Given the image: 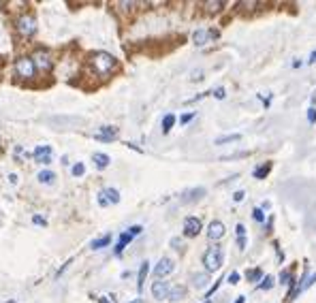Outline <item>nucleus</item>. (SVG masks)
<instances>
[{
    "mask_svg": "<svg viewBox=\"0 0 316 303\" xmlns=\"http://www.w3.org/2000/svg\"><path fill=\"white\" fill-rule=\"evenodd\" d=\"M90 62H92V69L96 71V75H107L113 71V67H116V58L111 54H105V52H96L90 58Z\"/></svg>",
    "mask_w": 316,
    "mask_h": 303,
    "instance_id": "nucleus-1",
    "label": "nucleus"
},
{
    "mask_svg": "<svg viewBox=\"0 0 316 303\" xmlns=\"http://www.w3.org/2000/svg\"><path fill=\"white\" fill-rule=\"evenodd\" d=\"M222 261H225V254H222V248L220 246H210L205 250V254H203V265H205V269L207 271H218L220 267H222Z\"/></svg>",
    "mask_w": 316,
    "mask_h": 303,
    "instance_id": "nucleus-2",
    "label": "nucleus"
},
{
    "mask_svg": "<svg viewBox=\"0 0 316 303\" xmlns=\"http://www.w3.org/2000/svg\"><path fill=\"white\" fill-rule=\"evenodd\" d=\"M15 28L17 32L21 34V37H34V32H37V19H34V15H28V13H24V15H19L17 21H15Z\"/></svg>",
    "mask_w": 316,
    "mask_h": 303,
    "instance_id": "nucleus-3",
    "label": "nucleus"
},
{
    "mask_svg": "<svg viewBox=\"0 0 316 303\" xmlns=\"http://www.w3.org/2000/svg\"><path fill=\"white\" fill-rule=\"evenodd\" d=\"M15 73L21 77V79H32L37 75V67H34V62L30 58H19L15 62Z\"/></svg>",
    "mask_w": 316,
    "mask_h": 303,
    "instance_id": "nucleus-4",
    "label": "nucleus"
},
{
    "mask_svg": "<svg viewBox=\"0 0 316 303\" xmlns=\"http://www.w3.org/2000/svg\"><path fill=\"white\" fill-rule=\"evenodd\" d=\"M173 269H175V263L171 261V258L164 256V258H160V261H158V265L154 267V276H156V278H164V276H169V273L173 271Z\"/></svg>",
    "mask_w": 316,
    "mask_h": 303,
    "instance_id": "nucleus-5",
    "label": "nucleus"
},
{
    "mask_svg": "<svg viewBox=\"0 0 316 303\" xmlns=\"http://www.w3.org/2000/svg\"><path fill=\"white\" fill-rule=\"evenodd\" d=\"M52 158H54L52 146H39V148H34V160H37V162L49 164V162H52Z\"/></svg>",
    "mask_w": 316,
    "mask_h": 303,
    "instance_id": "nucleus-6",
    "label": "nucleus"
},
{
    "mask_svg": "<svg viewBox=\"0 0 316 303\" xmlns=\"http://www.w3.org/2000/svg\"><path fill=\"white\" fill-rule=\"evenodd\" d=\"M201 233V220L195 218V216H188L184 220V235L186 237H197Z\"/></svg>",
    "mask_w": 316,
    "mask_h": 303,
    "instance_id": "nucleus-7",
    "label": "nucleus"
},
{
    "mask_svg": "<svg viewBox=\"0 0 316 303\" xmlns=\"http://www.w3.org/2000/svg\"><path fill=\"white\" fill-rule=\"evenodd\" d=\"M169 291H171V284L164 282V280H158V282L152 284V295H154V299H158V301L167 299L169 297Z\"/></svg>",
    "mask_w": 316,
    "mask_h": 303,
    "instance_id": "nucleus-8",
    "label": "nucleus"
},
{
    "mask_svg": "<svg viewBox=\"0 0 316 303\" xmlns=\"http://www.w3.org/2000/svg\"><path fill=\"white\" fill-rule=\"evenodd\" d=\"M34 67H39L41 71H49L52 69V56H49L47 52H43V49H39V52H34Z\"/></svg>",
    "mask_w": 316,
    "mask_h": 303,
    "instance_id": "nucleus-9",
    "label": "nucleus"
},
{
    "mask_svg": "<svg viewBox=\"0 0 316 303\" xmlns=\"http://www.w3.org/2000/svg\"><path fill=\"white\" fill-rule=\"evenodd\" d=\"M225 233H227V228H225V225H222L220 220H214V222H210V227H207V237H210L212 241L222 239Z\"/></svg>",
    "mask_w": 316,
    "mask_h": 303,
    "instance_id": "nucleus-10",
    "label": "nucleus"
},
{
    "mask_svg": "<svg viewBox=\"0 0 316 303\" xmlns=\"http://www.w3.org/2000/svg\"><path fill=\"white\" fill-rule=\"evenodd\" d=\"M116 135H118V128H116V126H103L94 137H96L98 141H105V143H107V141H113V139H116Z\"/></svg>",
    "mask_w": 316,
    "mask_h": 303,
    "instance_id": "nucleus-11",
    "label": "nucleus"
},
{
    "mask_svg": "<svg viewBox=\"0 0 316 303\" xmlns=\"http://www.w3.org/2000/svg\"><path fill=\"white\" fill-rule=\"evenodd\" d=\"M212 37H216V32H210V30H205V28H199V30L192 34V41H195V45L201 47V45H205Z\"/></svg>",
    "mask_w": 316,
    "mask_h": 303,
    "instance_id": "nucleus-12",
    "label": "nucleus"
},
{
    "mask_svg": "<svg viewBox=\"0 0 316 303\" xmlns=\"http://www.w3.org/2000/svg\"><path fill=\"white\" fill-rule=\"evenodd\" d=\"M205 194V188H192V190H186L182 194V203H195V201L203 199Z\"/></svg>",
    "mask_w": 316,
    "mask_h": 303,
    "instance_id": "nucleus-13",
    "label": "nucleus"
},
{
    "mask_svg": "<svg viewBox=\"0 0 316 303\" xmlns=\"http://www.w3.org/2000/svg\"><path fill=\"white\" fill-rule=\"evenodd\" d=\"M316 282V273H306V278H304V282L301 284H297V288H295V297L299 293H304V291H308L312 284Z\"/></svg>",
    "mask_w": 316,
    "mask_h": 303,
    "instance_id": "nucleus-14",
    "label": "nucleus"
},
{
    "mask_svg": "<svg viewBox=\"0 0 316 303\" xmlns=\"http://www.w3.org/2000/svg\"><path fill=\"white\" fill-rule=\"evenodd\" d=\"M133 241V235L128 233V230H124V233L120 235V239H118V246H116V254H122L124 252V248L128 246V243Z\"/></svg>",
    "mask_w": 316,
    "mask_h": 303,
    "instance_id": "nucleus-15",
    "label": "nucleus"
},
{
    "mask_svg": "<svg viewBox=\"0 0 316 303\" xmlns=\"http://www.w3.org/2000/svg\"><path fill=\"white\" fill-rule=\"evenodd\" d=\"M100 197H103L107 203H120V192L116 188H105L100 192Z\"/></svg>",
    "mask_w": 316,
    "mask_h": 303,
    "instance_id": "nucleus-16",
    "label": "nucleus"
},
{
    "mask_svg": "<svg viewBox=\"0 0 316 303\" xmlns=\"http://www.w3.org/2000/svg\"><path fill=\"white\" fill-rule=\"evenodd\" d=\"M148 271H150V263L146 261V263H141V267H139V276H137V288L141 291L143 288V282H146V278H148Z\"/></svg>",
    "mask_w": 316,
    "mask_h": 303,
    "instance_id": "nucleus-17",
    "label": "nucleus"
},
{
    "mask_svg": "<svg viewBox=\"0 0 316 303\" xmlns=\"http://www.w3.org/2000/svg\"><path fill=\"white\" fill-rule=\"evenodd\" d=\"M111 243V235H103V237H98V239H94L90 243V248L92 250H103L105 246H109Z\"/></svg>",
    "mask_w": 316,
    "mask_h": 303,
    "instance_id": "nucleus-18",
    "label": "nucleus"
},
{
    "mask_svg": "<svg viewBox=\"0 0 316 303\" xmlns=\"http://www.w3.org/2000/svg\"><path fill=\"white\" fill-rule=\"evenodd\" d=\"M92 160H94V164H96L98 169L109 167V156H107V154H100V152H96V154L92 156Z\"/></svg>",
    "mask_w": 316,
    "mask_h": 303,
    "instance_id": "nucleus-19",
    "label": "nucleus"
},
{
    "mask_svg": "<svg viewBox=\"0 0 316 303\" xmlns=\"http://www.w3.org/2000/svg\"><path fill=\"white\" fill-rule=\"evenodd\" d=\"M192 284L197 288H203L210 284V276H207V273H195V276H192Z\"/></svg>",
    "mask_w": 316,
    "mask_h": 303,
    "instance_id": "nucleus-20",
    "label": "nucleus"
},
{
    "mask_svg": "<svg viewBox=\"0 0 316 303\" xmlns=\"http://www.w3.org/2000/svg\"><path fill=\"white\" fill-rule=\"evenodd\" d=\"M173 124H175V115H173V113H167V115L162 118V133L167 135L171 128H173Z\"/></svg>",
    "mask_w": 316,
    "mask_h": 303,
    "instance_id": "nucleus-21",
    "label": "nucleus"
},
{
    "mask_svg": "<svg viewBox=\"0 0 316 303\" xmlns=\"http://www.w3.org/2000/svg\"><path fill=\"white\" fill-rule=\"evenodd\" d=\"M184 288L182 286H171V291H169V297L167 299H171V301H179V299H184Z\"/></svg>",
    "mask_w": 316,
    "mask_h": 303,
    "instance_id": "nucleus-22",
    "label": "nucleus"
},
{
    "mask_svg": "<svg viewBox=\"0 0 316 303\" xmlns=\"http://www.w3.org/2000/svg\"><path fill=\"white\" fill-rule=\"evenodd\" d=\"M241 139V135H225V137H218V139L216 141H214V143H216V146H225V143H231V141H239Z\"/></svg>",
    "mask_w": 316,
    "mask_h": 303,
    "instance_id": "nucleus-23",
    "label": "nucleus"
},
{
    "mask_svg": "<svg viewBox=\"0 0 316 303\" xmlns=\"http://www.w3.org/2000/svg\"><path fill=\"white\" fill-rule=\"evenodd\" d=\"M54 179H56V175H54V171H41L39 173V182L41 184H54Z\"/></svg>",
    "mask_w": 316,
    "mask_h": 303,
    "instance_id": "nucleus-24",
    "label": "nucleus"
},
{
    "mask_svg": "<svg viewBox=\"0 0 316 303\" xmlns=\"http://www.w3.org/2000/svg\"><path fill=\"white\" fill-rule=\"evenodd\" d=\"M271 171V162H267V164H261V167H256L254 169V177L256 179H265V175Z\"/></svg>",
    "mask_w": 316,
    "mask_h": 303,
    "instance_id": "nucleus-25",
    "label": "nucleus"
},
{
    "mask_svg": "<svg viewBox=\"0 0 316 303\" xmlns=\"http://www.w3.org/2000/svg\"><path fill=\"white\" fill-rule=\"evenodd\" d=\"M71 173H73L75 177H81L83 173H85V164H83V162H75L73 169H71Z\"/></svg>",
    "mask_w": 316,
    "mask_h": 303,
    "instance_id": "nucleus-26",
    "label": "nucleus"
},
{
    "mask_svg": "<svg viewBox=\"0 0 316 303\" xmlns=\"http://www.w3.org/2000/svg\"><path fill=\"white\" fill-rule=\"evenodd\" d=\"M261 278H263V271L258 269V267H256V269H250L248 271V280H250V282H256V280H261Z\"/></svg>",
    "mask_w": 316,
    "mask_h": 303,
    "instance_id": "nucleus-27",
    "label": "nucleus"
},
{
    "mask_svg": "<svg viewBox=\"0 0 316 303\" xmlns=\"http://www.w3.org/2000/svg\"><path fill=\"white\" fill-rule=\"evenodd\" d=\"M205 6H207V11H220L225 6V2L222 0H214V2H205Z\"/></svg>",
    "mask_w": 316,
    "mask_h": 303,
    "instance_id": "nucleus-28",
    "label": "nucleus"
},
{
    "mask_svg": "<svg viewBox=\"0 0 316 303\" xmlns=\"http://www.w3.org/2000/svg\"><path fill=\"white\" fill-rule=\"evenodd\" d=\"M274 286V278L267 276V278H263V282L258 284V288H263V291H269V288Z\"/></svg>",
    "mask_w": 316,
    "mask_h": 303,
    "instance_id": "nucleus-29",
    "label": "nucleus"
},
{
    "mask_svg": "<svg viewBox=\"0 0 316 303\" xmlns=\"http://www.w3.org/2000/svg\"><path fill=\"white\" fill-rule=\"evenodd\" d=\"M252 218H254L256 222H263V220H265V214H263V209H254V212H252Z\"/></svg>",
    "mask_w": 316,
    "mask_h": 303,
    "instance_id": "nucleus-30",
    "label": "nucleus"
},
{
    "mask_svg": "<svg viewBox=\"0 0 316 303\" xmlns=\"http://www.w3.org/2000/svg\"><path fill=\"white\" fill-rule=\"evenodd\" d=\"M227 282H229V284H237V282H239V273H237V271H233L231 276L227 278Z\"/></svg>",
    "mask_w": 316,
    "mask_h": 303,
    "instance_id": "nucleus-31",
    "label": "nucleus"
},
{
    "mask_svg": "<svg viewBox=\"0 0 316 303\" xmlns=\"http://www.w3.org/2000/svg\"><path fill=\"white\" fill-rule=\"evenodd\" d=\"M308 122L310 124H316V109L312 107V109H308Z\"/></svg>",
    "mask_w": 316,
    "mask_h": 303,
    "instance_id": "nucleus-32",
    "label": "nucleus"
},
{
    "mask_svg": "<svg viewBox=\"0 0 316 303\" xmlns=\"http://www.w3.org/2000/svg\"><path fill=\"white\" fill-rule=\"evenodd\" d=\"M192 118H195V113H184L182 118H179V122H182V124H188V122H190Z\"/></svg>",
    "mask_w": 316,
    "mask_h": 303,
    "instance_id": "nucleus-33",
    "label": "nucleus"
},
{
    "mask_svg": "<svg viewBox=\"0 0 316 303\" xmlns=\"http://www.w3.org/2000/svg\"><path fill=\"white\" fill-rule=\"evenodd\" d=\"M214 96H216V98H225L227 94H225V88H216V90H214Z\"/></svg>",
    "mask_w": 316,
    "mask_h": 303,
    "instance_id": "nucleus-34",
    "label": "nucleus"
},
{
    "mask_svg": "<svg viewBox=\"0 0 316 303\" xmlns=\"http://www.w3.org/2000/svg\"><path fill=\"white\" fill-rule=\"evenodd\" d=\"M128 233H131L133 237H135V235H139V233H141V227H131V228H128Z\"/></svg>",
    "mask_w": 316,
    "mask_h": 303,
    "instance_id": "nucleus-35",
    "label": "nucleus"
},
{
    "mask_svg": "<svg viewBox=\"0 0 316 303\" xmlns=\"http://www.w3.org/2000/svg\"><path fill=\"white\" fill-rule=\"evenodd\" d=\"M233 199L237 201V203H239V201H243V192H241V190H237V192L233 194Z\"/></svg>",
    "mask_w": 316,
    "mask_h": 303,
    "instance_id": "nucleus-36",
    "label": "nucleus"
},
{
    "mask_svg": "<svg viewBox=\"0 0 316 303\" xmlns=\"http://www.w3.org/2000/svg\"><path fill=\"white\" fill-rule=\"evenodd\" d=\"M201 77H203V73H201V71H195V75H192V81H199Z\"/></svg>",
    "mask_w": 316,
    "mask_h": 303,
    "instance_id": "nucleus-37",
    "label": "nucleus"
},
{
    "mask_svg": "<svg viewBox=\"0 0 316 303\" xmlns=\"http://www.w3.org/2000/svg\"><path fill=\"white\" fill-rule=\"evenodd\" d=\"M34 222H37V225H45V220H43L41 216H34Z\"/></svg>",
    "mask_w": 316,
    "mask_h": 303,
    "instance_id": "nucleus-38",
    "label": "nucleus"
},
{
    "mask_svg": "<svg viewBox=\"0 0 316 303\" xmlns=\"http://www.w3.org/2000/svg\"><path fill=\"white\" fill-rule=\"evenodd\" d=\"M9 182H11V184L17 182V175H15V173H11V175H9Z\"/></svg>",
    "mask_w": 316,
    "mask_h": 303,
    "instance_id": "nucleus-39",
    "label": "nucleus"
},
{
    "mask_svg": "<svg viewBox=\"0 0 316 303\" xmlns=\"http://www.w3.org/2000/svg\"><path fill=\"white\" fill-rule=\"evenodd\" d=\"M243 301H246V297H237L235 299V303H243Z\"/></svg>",
    "mask_w": 316,
    "mask_h": 303,
    "instance_id": "nucleus-40",
    "label": "nucleus"
},
{
    "mask_svg": "<svg viewBox=\"0 0 316 303\" xmlns=\"http://www.w3.org/2000/svg\"><path fill=\"white\" fill-rule=\"evenodd\" d=\"M310 62H316V52L312 54V58H310Z\"/></svg>",
    "mask_w": 316,
    "mask_h": 303,
    "instance_id": "nucleus-41",
    "label": "nucleus"
},
{
    "mask_svg": "<svg viewBox=\"0 0 316 303\" xmlns=\"http://www.w3.org/2000/svg\"><path fill=\"white\" fill-rule=\"evenodd\" d=\"M131 303H143V299H135V301H131Z\"/></svg>",
    "mask_w": 316,
    "mask_h": 303,
    "instance_id": "nucleus-42",
    "label": "nucleus"
},
{
    "mask_svg": "<svg viewBox=\"0 0 316 303\" xmlns=\"http://www.w3.org/2000/svg\"><path fill=\"white\" fill-rule=\"evenodd\" d=\"M100 303H109V301H107L105 297H100Z\"/></svg>",
    "mask_w": 316,
    "mask_h": 303,
    "instance_id": "nucleus-43",
    "label": "nucleus"
},
{
    "mask_svg": "<svg viewBox=\"0 0 316 303\" xmlns=\"http://www.w3.org/2000/svg\"><path fill=\"white\" fill-rule=\"evenodd\" d=\"M9 303H13V301H9Z\"/></svg>",
    "mask_w": 316,
    "mask_h": 303,
    "instance_id": "nucleus-44",
    "label": "nucleus"
},
{
    "mask_svg": "<svg viewBox=\"0 0 316 303\" xmlns=\"http://www.w3.org/2000/svg\"><path fill=\"white\" fill-rule=\"evenodd\" d=\"M314 98H316V96H314Z\"/></svg>",
    "mask_w": 316,
    "mask_h": 303,
    "instance_id": "nucleus-45",
    "label": "nucleus"
}]
</instances>
